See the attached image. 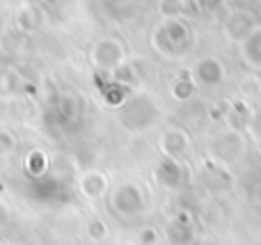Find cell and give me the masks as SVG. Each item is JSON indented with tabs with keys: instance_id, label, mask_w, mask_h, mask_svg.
<instances>
[{
	"instance_id": "obj_1",
	"label": "cell",
	"mask_w": 261,
	"mask_h": 245,
	"mask_svg": "<svg viewBox=\"0 0 261 245\" xmlns=\"http://www.w3.org/2000/svg\"><path fill=\"white\" fill-rule=\"evenodd\" d=\"M193 44V30L184 18H163V23L151 32V46L163 58L184 55Z\"/></svg>"
},
{
	"instance_id": "obj_2",
	"label": "cell",
	"mask_w": 261,
	"mask_h": 245,
	"mask_svg": "<svg viewBox=\"0 0 261 245\" xmlns=\"http://www.w3.org/2000/svg\"><path fill=\"white\" fill-rule=\"evenodd\" d=\"M208 151H211V160L229 165L245 156V151H248V140H245V135L239 128H227V131L218 133V135L213 138L211 145H208Z\"/></svg>"
},
{
	"instance_id": "obj_3",
	"label": "cell",
	"mask_w": 261,
	"mask_h": 245,
	"mask_svg": "<svg viewBox=\"0 0 261 245\" xmlns=\"http://www.w3.org/2000/svg\"><path fill=\"white\" fill-rule=\"evenodd\" d=\"M113 209L117 211L119 215H126V218L142 213V209H144L142 188L135 181H124L122 186L113 193Z\"/></svg>"
},
{
	"instance_id": "obj_4",
	"label": "cell",
	"mask_w": 261,
	"mask_h": 245,
	"mask_svg": "<svg viewBox=\"0 0 261 245\" xmlns=\"http://www.w3.org/2000/svg\"><path fill=\"white\" fill-rule=\"evenodd\" d=\"M153 181H156L163 190H179L186 183V170H184V165L179 163V158H167V156H163L156 165Z\"/></svg>"
},
{
	"instance_id": "obj_5",
	"label": "cell",
	"mask_w": 261,
	"mask_h": 245,
	"mask_svg": "<svg viewBox=\"0 0 261 245\" xmlns=\"http://www.w3.org/2000/svg\"><path fill=\"white\" fill-rule=\"evenodd\" d=\"M158 149L167 158H179L190 149V133L181 126H170L158 138Z\"/></svg>"
},
{
	"instance_id": "obj_6",
	"label": "cell",
	"mask_w": 261,
	"mask_h": 245,
	"mask_svg": "<svg viewBox=\"0 0 261 245\" xmlns=\"http://www.w3.org/2000/svg\"><path fill=\"white\" fill-rule=\"evenodd\" d=\"M254 28H257L254 14L245 12V9H239V12H231L229 16H227L225 25H222V35H225L229 41H234V44H241Z\"/></svg>"
},
{
	"instance_id": "obj_7",
	"label": "cell",
	"mask_w": 261,
	"mask_h": 245,
	"mask_svg": "<svg viewBox=\"0 0 261 245\" xmlns=\"http://www.w3.org/2000/svg\"><path fill=\"white\" fill-rule=\"evenodd\" d=\"M124 115H126V117L138 115V117L133 119V124H130V128H147V126H151V124L156 122V105L151 103L149 96H135L133 101H128L126 103Z\"/></svg>"
},
{
	"instance_id": "obj_8",
	"label": "cell",
	"mask_w": 261,
	"mask_h": 245,
	"mask_svg": "<svg viewBox=\"0 0 261 245\" xmlns=\"http://www.w3.org/2000/svg\"><path fill=\"white\" fill-rule=\"evenodd\" d=\"M94 64L101 69H119L124 64V48L117 39H103L94 48Z\"/></svg>"
},
{
	"instance_id": "obj_9",
	"label": "cell",
	"mask_w": 261,
	"mask_h": 245,
	"mask_svg": "<svg viewBox=\"0 0 261 245\" xmlns=\"http://www.w3.org/2000/svg\"><path fill=\"white\" fill-rule=\"evenodd\" d=\"M225 64L218 58H202L197 64H195V78H197L202 85L206 87H218L225 83Z\"/></svg>"
},
{
	"instance_id": "obj_10",
	"label": "cell",
	"mask_w": 261,
	"mask_h": 245,
	"mask_svg": "<svg viewBox=\"0 0 261 245\" xmlns=\"http://www.w3.org/2000/svg\"><path fill=\"white\" fill-rule=\"evenodd\" d=\"M165 238L170 241V245H190L195 238V229L193 223L186 213H179L170 225L165 227Z\"/></svg>"
},
{
	"instance_id": "obj_11",
	"label": "cell",
	"mask_w": 261,
	"mask_h": 245,
	"mask_svg": "<svg viewBox=\"0 0 261 245\" xmlns=\"http://www.w3.org/2000/svg\"><path fill=\"white\" fill-rule=\"evenodd\" d=\"M239 46H241V60L248 67L261 69V25L254 28Z\"/></svg>"
},
{
	"instance_id": "obj_12",
	"label": "cell",
	"mask_w": 261,
	"mask_h": 245,
	"mask_svg": "<svg viewBox=\"0 0 261 245\" xmlns=\"http://www.w3.org/2000/svg\"><path fill=\"white\" fill-rule=\"evenodd\" d=\"M170 94H172V99L179 101V103L190 101L197 94V80H195L188 71H179L170 83Z\"/></svg>"
},
{
	"instance_id": "obj_13",
	"label": "cell",
	"mask_w": 261,
	"mask_h": 245,
	"mask_svg": "<svg viewBox=\"0 0 261 245\" xmlns=\"http://www.w3.org/2000/svg\"><path fill=\"white\" fill-rule=\"evenodd\" d=\"M204 181L213 190H227L231 186V174L227 165L216 163V160H206V172H204Z\"/></svg>"
},
{
	"instance_id": "obj_14",
	"label": "cell",
	"mask_w": 261,
	"mask_h": 245,
	"mask_svg": "<svg viewBox=\"0 0 261 245\" xmlns=\"http://www.w3.org/2000/svg\"><path fill=\"white\" fill-rule=\"evenodd\" d=\"M106 188H108V181L101 172H90L83 177V193L87 197H101L106 193Z\"/></svg>"
},
{
	"instance_id": "obj_15",
	"label": "cell",
	"mask_w": 261,
	"mask_h": 245,
	"mask_svg": "<svg viewBox=\"0 0 261 245\" xmlns=\"http://www.w3.org/2000/svg\"><path fill=\"white\" fill-rule=\"evenodd\" d=\"M188 0H161L158 3V12L163 18H184Z\"/></svg>"
},
{
	"instance_id": "obj_16",
	"label": "cell",
	"mask_w": 261,
	"mask_h": 245,
	"mask_svg": "<svg viewBox=\"0 0 261 245\" xmlns=\"http://www.w3.org/2000/svg\"><path fill=\"white\" fill-rule=\"evenodd\" d=\"M227 0H195V7L197 12H204V14H216L225 7Z\"/></svg>"
},
{
	"instance_id": "obj_17",
	"label": "cell",
	"mask_w": 261,
	"mask_h": 245,
	"mask_svg": "<svg viewBox=\"0 0 261 245\" xmlns=\"http://www.w3.org/2000/svg\"><path fill=\"white\" fill-rule=\"evenodd\" d=\"M248 133H250V135H254V138H257V140L261 142V108H259V110H254V113L250 115Z\"/></svg>"
},
{
	"instance_id": "obj_18",
	"label": "cell",
	"mask_w": 261,
	"mask_h": 245,
	"mask_svg": "<svg viewBox=\"0 0 261 245\" xmlns=\"http://www.w3.org/2000/svg\"><path fill=\"white\" fill-rule=\"evenodd\" d=\"M140 243L142 245H156L158 243V234L153 227H144L142 232H140Z\"/></svg>"
},
{
	"instance_id": "obj_19",
	"label": "cell",
	"mask_w": 261,
	"mask_h": 245,
	"mask_svg": "<svg viewBox=\"0 0 261 245\" xmlns=\"http://www.w3.org/2000/svg\"><path fill=\"white\" fill-rule=\"evenodd\" d=\"M90 234H92L94 241H101V238L106 236V225L101 223V220H94V223L90 225Z\"/></svg>"
},
{
	"instance_id": "obj_20",
	"label": "cell",
	"mask_w": 261,
	"mask_h": 245,
	"mask_svg": "<svg viewBox=\"0 0 261 245\" xmlns=\"http://www.w3.org/2000/svg\"><path fill=\"white\" fill-rule=\"evenodd\" d=\"M257 204H259V206H261V186H259V188H257Z\"/></svg>"
},
{
	"instance_id": "obj_21",
	"label": "cell",
	"mask_w": 261,
	"mask_h": 245,
	"mask_svg": "<svg viewBox=\"0 0 261 245\" xmlns=\"http://www.w3.org/2000/svg\"><path fill=\"white\" fill-rule=\"evenodd\" d=\"M257 3H261V0H257Z\"/></svg>"
},
{
	"instance_id": "obj_22",
	"label": "cell",
	"mask_w": 261,
	"mask_h": 245,
	"mask_svg": "<svg viewBox=\"0 0 261 245\" xmlns=\"http://www.w3.org/2000/svg\"><path fill=\"white\" fill-rule=\"evenodd\" d=\"M0 245H3V243H0Z\"/></svg>"
}]
</instances>
